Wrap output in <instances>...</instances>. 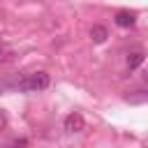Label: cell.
<instances>
[{"instance_id": "8992f818", "label": "cell", "mask_w": 148, "mask_h": 148, "mask_svg": "<svg viewBox=\"0 0 148 148\" xmlns=\"http://www.w3.org/2000/svg\"><path fill=\"white\" fill-rule=\"evenodd\" d=\"M146 97H148L146 90H136V95H127L125 99H127L130 104H141V102H146Z\"/></svg>"}, {"instance_id": "52a82bcc", "label": "cell", "mask_w": 148, "mask_h": 148, "mask_svg": "<svg viewBox=\"0 0 148 148\" xmlns=\"http://www.w3.org/2000/svg\"><path fill=\"white\" fill-rule=\"evenodd\" d=\"M14 60V51L7 46H0V62H12Z\"/></svg>"}, {"instance_id": "5b68a950", "label": "cell", "mask_w": 148, "mask_h": 148, "mask_svg": "<svg viewBox=\"0 0 148 148\" xmlns=\"http://www.w3.org/2000/svg\"><path fill=\"white\" fill-rule=\"evenodd\" d=\"M141 62H143V51H134V53L127 56V67L130 69H136Z\"/></svg>"}, {"instance_id": "9c48e42d", "label": "cell", "mask_w": 148, "mask_h": 148, "mask_svg": "<svg viewBox=\"0 0 148 148\" xmlns=\"http://www.w3.org/2000/svg\"><path fill=\"white\" fill-rule=\"evenodd\" d=\"M0 125H5V111L0 109Z\"/></svg>"}, {"instance_id": "ba28073f", "label": "cell", "mask_w": 148, "mask_h": 148, "mask_svg": "<svg viewBox=\"0 0 148 148\" xmlns=\"http://www.w3.org/2000/svg\"><path fill=\"white\" fill-rule=\"evenodd\" d=\"M25 143H28L25 139H18V141H14V143H12L9 148H21V146H25Z\"/></svg>"}, {"instance_id": "3957f363", "label": "cell", "mask_w": 148, "mask_h": 148, "mask_svg": "<svg viewBox=\"0 0 148 148\" xmlns=\"http://www.w3.org/2000/svg\"><path fill=\"white\" fill-rule=\"evenodd\" d=\"M116 23H118L120 28H130V25L134 23V14L123 9V12H118V14H116Z\"/></svg>"}, {"instance_id": "277c9868", "label": "cell", "mask_w": 148, "mask_h": 148, "mask_svg": "<svg viewBox=\"0 0 148 148\" xmlns=\"http://www.w3.org/2000/svg\"><path fill=\"white\" fill-rule=\"evenodd\" d=\"M90 37H92V42L102 44V42L106 39V28H104V25H92V30H90Z\"/></svg>"}, {"instance_id": "6da1fadb", "label": "cell", "mask_w": 148, "mask_h": 148, "mask_svg": "<svg viewBox=\"0 0 148 148\" xmlns=\"http://www.w3.org/2000/svg\"><path fill=\"white\" fill-rule=\"evenodd\" d=\"M51 79L46 72H32V74H25L21 81H18V90L23 92H37V90H44L49 88Z\"/></svg>"}, {"instance_id": "7a4b0ae2", "label": "cell", "mask_w": 148, "mask_h": 148, "mask_svg": "<svg viewBox=\"0 0 148 148\" xmlns=\"http://www.w3.org/2000/svg\"><path fill=\"white\" fill-rule=\"evenodd\" d=\"M83 127H86V123H83V116H81V113H69V116L65 118V132L76 134V132H81Z\"/></svg>"}]
</instances>
